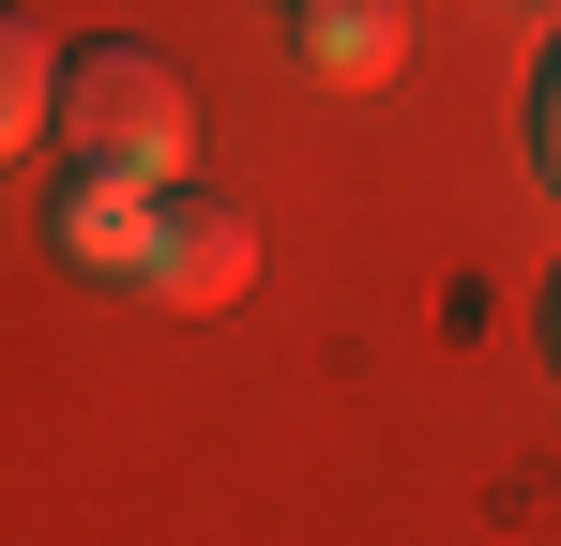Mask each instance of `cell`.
<instances>
[{"label":"cell","mask_w":561,"mask_h":546,"mask_svg":"<svg viewBox=\"0 0 561 546\" xmlns=\"http://www.w3.org/2000/svg\"><path fill=\"white\" fill-rule=\"evenodd\" d=\"M61 137L77 168H137V182H183L197 168V91L168 46H61Z\"/></svg>","instance_id":"obj_1"},{"label":"cell","mask_w":561,"mask_h":546,"mask_svg":"<svg viewBox=\"0 0 561 546\" xmlns=\"http://www.w3.org/2000/svg\"><path fill=\"white\" fill-rule=\"evenodd\" d=\"M137 288H152V304H183V319L243 304V288H259V228H243V197L168 182V213H152V273H137Z\"/></svg>","instance_id":"obj_2"},{"label":"cell","mask_w":561,"mask_h":546,"mask_svg":"<svg viewBox=\"0 0 561 546\" xmlns=\"http://www.w3.org/2000/svg\"><path fill=\"white\" fill-rule=\"evenodd\" d=\"M152 213H168V182H137V168H77L61 197H46V243H61L77 273H122V288H137V273H152Z\"/></svg>","instance_id":"obj_3"},{"label":"cell","mask_w":561,"mask_h":546,"mask_svg":"<svg viewBox=\"0 0 561 546\" xmlns=\"http://www.w3.org/2000/svg\"><path fill=\"white\" fill-rule=\"evenodd\" d=\"M288 15H304V61L334 91H379L410 61V15H394V0H288Z\"/></svg>","instance_id":"obj_4"},{"label":"cell","mask_w":561,"mask_h":546,"mask_svg":"<svg viewBox=\"0 0 561 546\" xmlns=\"http://www.w3.org/2000/svg\"><path fill=\"white\" fill-rule=\"evenodd\" d=\"M31 137H61V46L0 0V168H15Z\"/></svg>","instance_id":"obj_5"},{"label":"cell","mask_w":561,"mask_h":546,"mask_svg":"<svg viewBox=\"0 0 561 546\" xmlns=\"http://www.w3.org/2000/svg\"><path fill=\"white\" fill-rule=\"evenodd\" d=\"M531 168L561 182V46H547V91H531Z\"/></svg>","instance_id":"obj_6"},{"label":"cell","mask_w":561,"mask_h":546,"mask_svg":"<svg viewBox=\"0 0 561 546\" xmlns=\"http://www.w3.org/2000/svg\"><path fill=\"white\" fill-rule=\"evenodd\" d=\"M547 350H561V288H547Z\"/></svg>","instance_id":"obj_7"}]
</instances>
